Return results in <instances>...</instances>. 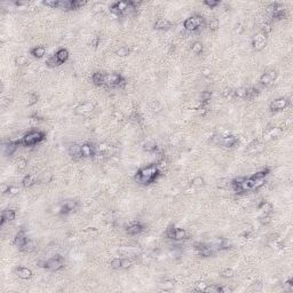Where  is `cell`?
Returning a JSON list of instances; mask_svg holds the SVG:
<instances>
[{
    "label": "cell",
    "instance_id": "obj_15",
    "mask_svg": "<svg viewBox=\"0 0 293 293\" xmlns=\"http://www.w3.org/2000/svg\"><path fill=\"white\" fill-rule=\"evenodd\" d=\"M15 273H16V275L21 279H29V278L32 277V271L29 268H24V267H18V268H16Z\"/></svg>",
    "mask_w": 293,
    "mask_h": 293
},
{
    "label": "cell",
    "instance_id": "obj_17",
    "mask_svg": "<svg viewBox=\"0 0 293 293\" xmlns=\"http://www.w3.org/2000/svg\"><path fill=\"white\" fill-rule=\"evenodd\" d=\"M81 155L85 158H89V157H93L95 155V149L94 147L88 143H85V144L81 145Z\"/></svg>",
    "mask_w": 293,
    "mask_h": 293
},
{
    "label": "cell",
    "instance_id": "obj_11",
    "mask_svg": "<svg viewBox=\"0 0 293 293\" xmlns=\"http://www.w3.org/2000/svg\"><path fill=\"white\" fill-rule=\"evenodd\" d=\"M21 144V140L18 141H9L8 143H4V153L6 156H12L13 153H15L18 148V145Z\"/></svg>",
    "mask_w": 293,
    "mask_h": 293
},
{
    "label": "cell",
    "instance_id": "obj_24",
    "mask_svg": "<svg viewBox=\"0 0 293 293\" xmlns=\"http://www.w3.org/2000/svg\"><path fill=\"white\" fill-rule=\"evenodd\" d=\"M35 183H36V177H33V175H31V174L25 175V177H23V180H22V185H23L24 188H29V187L33 185Z\"/></svg>",
    "mask_w": 293,
    "mask_h": 293
},
{
    "label": "cell",
    "instance_id": "obj_40",
    "mask_svg": "<svg viewBox=\"0 0 293 293\" xmlns=\"http://www.w3.org/2000/svg\"><path fill=\"white\" fill-rule=\"evenodd\" d=\"M203 4L206 5L210 8H214V7H217V6L220 5V1L219 0H205Z\"/></svg>",
    "mask_w": 293,
    "mask_h": 293
},
{
    "label": "cell",
    "instance_id": "obj_57",
    "mask_svg": "<svg viewBox=\"0 0 293 293\" xmlns=\"http://www.w3.org/2000/svg\"><path fill=\"white\" fill-rule=\"evenodd\" d=\"M231 292V289L229 286H220V293H229Z\"/></svg>",
    "mask_w": 293,
    "mask_h": 293
},
{
    "label": "cell",
    "instance_id": "obj_44",
    "mask_svg": "<svg viewBox=\"0 0 293 293\" xmlns=\"http://www.w3.org/2000/svg\"><path fill=\"white\" fill-rule=\"evenodd\" d=\"M191 183H193V185H195V187H201V185H204V179L201 177H196L193 179Z\"/></svg>",
    "mask_w": 293,
    "mask_h": 293
},
{
    "label": "cell",
    "instance_id": "obj_16",
    "mask_svg": "<svg viewBox=\"0 0 293 293\" xmlns=\"http://www.w3.org/2000/svg\"><path fill=\"white\" fill-rule=\"evenodd\" d=\"M197 250H198L199 255H201V257H204V258L212 257L213 254H214V252H215L210 245H201L199 247H197Z\"/></svg>",
    "mask_w": 293,
    "mask_h": 293
},
{
    "label": "cell",
    "instance_id": "obj_39",
    "mask_svg": "<svg viewBox=\"0 0 293 293\" xmlns=\"http://www.w3.org/2000/svg\"><path fill=\"white\" fill-rule=\"evenodd\" d=\"M204 292H214V293H220V286L217 285H207L205 287Z\"/></svg>",
    "mask_w": 293,
    "mask_h": 293
},
{
    "label": "cell",
    "instance_id": "obj_50",
    "mask_svg": "<svg viewBox=\"0 0 293 293\" xmlns=\"http://www.w3.org/2000/svg\"><path fill=\"white\" fill-rule=\"evenodd\" d=\"M7 193H8L9 196H15V195L18 193V188H17V187H14V185H10Z\"/></svg>",
    "mask_w": 293,
    "mask_h": 293
},
{
    "label": "cell",
    "instance_id": "obj_47",
    "mask_svg": "<svg viewBox=\"0 0 293 293\" xmlns=\"http://www.w3.org/2000/svg\"><path fill=\"white\" fill-rule=\"evenodd\" d=\"M149 107H150V109L153 110V111H159V110H161V104H159L157 101H151V102L149 103Z\"/></svg>",
    "mask_w": 293,
    "mask_h": 293
},
{
    "label": "cell",
    "instance_id": "obj_38",
    "mask_svg": "<svg viewBox=\"0 0 293 293\" xmlns=\"http://www.w3.org/2000/svg\"><path fill=\"white\" fill-rule=\"evenodd\" d=\"M161 290H164V291H169V290H172L173 287H174V282L172 281H165L163 284L161 285Z\"/></svg>",
    "mask_w": 293,
    "mask_h": 293
},
{
    "label": "cell",
    "instance_id": "obj_21",
    "mask_svg": "<svg viewBox=\"0 0 293 293\" xmlns=\"http://www.w3.org/2000/svg\"><path fill=\"white\" fill-rule=\"evenodd\" d=\"M282 134V129L279 128V127H275V128H271L269 129L268 132L265 134V140L266 141H270L273 140L274 137H277L279 136Z\"/></svg>",
    "mask_w": 293,
    "mask_h": 293
},
{
    "label": "cell",
    "instance_id": "obj_51",
    "mask_svg": "<svg viewBox=\"0 0 293 293\" xmlns=\"http://www.w3.org/2000/svg\"><path fill=\"white\" fill-rule=\"evenodd\" d=\"M284 290H286V291H292L293 290V282L292 279H289V281H286L284 283Z\"/></svg>",
    "mask_w": 293,
    "mask_h": 293
},
{
    "label": "cell",
    "instance_id": "obj_48",
    "mask_svg": "<svg viewBox=\"0 0 293 293\" xmlns=\"http://www.w3.org/2000/svg\"><path fill=\"white\" fill-rule=\"evenodd\" d=\"M206 286H207V284H206L205 282H197L196 284H195V289H196L197 291H203V292H204Z\"/></svg>",
    "mask_w": 293,
    "mask_h": 293
},
{
    "label": "cell",
    "instance_id": "obj_49",
    "mask_svg": "<svg viewBox=\"0 0 293 293\" xmlns=\"http://www.w3.org/2000/svg\"><path fill=\"white\" fill-rule=\"evenodd\" d=\"M37 102H38V96H37L36 94H30V99H29V102H28V105L29 107H31V105L36 104Z\"/></svg>",
    "mask_w": 293,
    "mask_h": 293
},
{
    "label": "cell",
    "instance_id": "obj_62",
    "mask_svg": "<svg viewBox=\"0 0 293 293\" xmlns=\"http://www.w3.org/2000/svg\"><path fill=\"white\" fill-rule=\"evenodd\" d=\"M115 116H117V117H119V119H121L123 118V115H121L120 112H118V111H115V113H113Z\"/></svg>",
    "mask_w": 293,
    "mask_h": 293
},
{
    "label": "cell",
    "instance_id": "obj_28",
    "mask_svg": "<svg viewBox=\"0 0 293 293\" xmlns=\"http://www.w3.org/2000/svg\"><path fill=\"white\" fill-rule=\"evenodd\" d=\"M258 207H259V210H260L261 212H263L265 214H268L270 211H273V206H271V204L268 203V201H261L260 205H259Z\"/></svg>",
    "mask_w": 293,
    "mask_h": 293
},
{
    "label": "cell",
    "instance_id": "obj_6",
    "mask_svg": "<svg viewBox=\"0 0 293 293\" xmlns=\"http://www.w3.org/2000/svg\"><path fill=\"white\" fill-rule=\"evenodd\" d=\"M266 43H267V36H266L263 32H261V31L259 33H257V35L254 36V38L252 39L253 48L255 49V51H258V52H260V51H262V49L265 48Z\"/></svg>",
    "mask_w": 293,
    "mask_h": 293
},
{
    "label": "cell",
    "instance_id": "obj_31",
    "mask_svg": "<svg viewBox=\"0 0 293 293\" xmlns=\"http://www.w3.org/2000/svg\"><path fill=\"white\" fill-rule=\"evenodd\" d=\"M46 64L48 65V67H51V68H55V67H59V65H61V63L57 61L56 56H55V54L53 55V56H51L48 59V60L46 61Z\"/></svg>",
    "mask_w": 293,
    "mask_h": 293
},
{
    "label": "cell",
    "instance_id": "obj_45",
    "mask_svg": "<svg viewBox=\"0 0 293 293\" xmlns=\"http://www.w3.org/2000/svg\"><path fill=\"white\" fill-rule=\"evenodd\" d=\"M212 97V93L211 92H203L201 93V102L203 103H207Z\"/></svg>",
    "mask_w": 293,
    "mask_h": 293
},
{
    "label": "cell",
    "instance_id": "obj_58",
    "mask_svg": "<svg viewBox=\"0 0 293 293\" xmlns=\"http://www.w3.org/2000/svg\"><path fill=\"white\" fill-rule=\"evenodd\" d=\"M9 187H10V185H1V193H7Z\"/></svg>",
    "mask_w": 293,
    "mask_h": 293
},
{
    "label": "cell",
    "instance_id": "obj_37",
    "mask_svg": "<svg viewBox=\"0 0 293 293\" xmlns=\"http://www.w3.org/2000/svg\"><path fill=\"white\" fill-rule=\"evenodd\" d=\"M221 276L223 278H231L234 276V270L231 268H226L221 271Z\"/></svg>",
    "mask_w": 293,
    "mask_h": 293
},
{
    "label": "cell",
    "instance_id": "obj_59",
    "mask_svg": "<svg viewBox=\"0 0 293 293\" xmlns=\"http://www.w3.org/2000/svg\"><path fill=\"white\" fill-rule=\"evenodd\" d=\"M157 165H158V169H163V167H165V166L167 165V161H165V159H163V161H161Z\"/></svg>",
    "mask_w": 293,
    "mask_h": 293
},
{
    "label": "cell",
    "instance_id": "obj_32",
    "mask_svg": "<svg viewBox=\"0 0 293 293\" xmlns=\"http://www.w3.org/2000/svg\"><path fill=\"white\" fill-rule=\"evenodd\" d=\"M219 25H220V21L218 20V18H215V17L211 18V21L209 22V28L210 30H212V31L218 30V29H219Z\"/></svg>",
    "mask_w": 293,
    "mask_h": 293
},
{
    "label": "cell",
    "instance_id": "obj_3",
    "mask_svg": "<svg viewBox=\"0 0 293 293\" xmlns=\"http://www.w3.org/2000/svg\"><path fill=\"white\" fill-rule=\"evenodd\" d=\"M45 139V133L41 131H31L26 133L24 136L21 139V144L24 147H31L39 143Z\"/></svg>",
    "mask_w": 293,
    "mask_h": 293
},
{
    "label": "cell",
    "instance_id": "obj_20",
    "mask_svg": "<svg viewBox=\"0 0 293 293\" xmlns=\"http://www.w3.org/2000/svg\"><path fill=\"white\" fill-rule=\"evenodd\" d=\"M55 56H56L57 61L60 62L61 64H63V63H64V62H67V61H68V59H69L68 49H65V48L59 49V51L55 53Z\"/></svg>",
    "mask_w": 293,
    "mask_h": 293
},
{
    "label": "cell",
    "instance_id": "obj_53",
    "mask_svg": "<svg viewBox=\"0 0 293 293\" xmlns=\"http://www.w3.org/2000/svg\"><path fill=\"white\" fill-rule=\"evenodd\" d=\"M260 222L262 223V225H268L269 222H270V217H269L268 214L262 215V217L260 218Z\"/></svg>",
    "mask_w": 293,
    "mask_h": 293
},
{
    "label": "cell",
    "instance_id": "obj_43",
    "mask_svg": "<svg viewBox=\"0 0 293 293\" xmlns=\"http://www.w3.org/2000/svg\"><path fill=\"white\" fill-rule=\"evenodd\" d=\"M26 62H28V59H26L24 55H18V56L15 59V63H16L17 65H24L26 64Z\"/></svg>",
    "mask_w": 293,
    "mask_h": 293
},
{
    "label": "cell",
    "instance_id": "obj_9",
    "mask_svg": "<svg viewBox=\"0 0 293 293\" xmlns=\"http://www.w3.org/2000/svg\"><path fill=\"white\" fill-rule=\"evenodd\" d=\"M290 104V101L285 97H281V99H277V100L273 101L270 103V110L271 111H279V110H283L285 109L287 105Z\"/></svg>",
    "mask_w": 293,
    "mask_h": 293
},
{
    "label": "cell",
    "instance_id": "obj_14",
    "mask_svg": "<svg viewBox=\"0 0 293 293\" xmlns=\"http://www.w3.org/2000/svg\"><path fill=\"white\" fill-rule=\"evenodd\" d=\"M15 217H16V213H15L14 210H5V211H2L0 226H4L5 222H9V221L15 220Z\"/></svg>",
    "mask_w": 293,
    "mask_h": 293
},
{
    "label": "cell",
    "instance_id": "obj_1",
    "mask_svg": "<svg viewBox=\"0 0 293 293\" xmlns=\"http://www.w3.org/2000/svg\"><path fill=\"white\" fill-rule=\"evenodd\" d=\"M159 169L158 165L150 164L149 166H145L143 169H141L135 175V181L141 185H148L153 183L159 175Z\"/></svg>",
    "mask_w": 293,
    "mask_h": 293
},
{
    "label": "cell",
    "instance_id": "obj_26",
    "mask_svg": "<svg viewBox=\"0 0 293 293\" xmlns=\"http://www.w3.org/2000/svg\"><path fill=\"white\" fill-rule=\"evenodd\" d=\"M31 55L37 59H41L45 55V47L43 46H37L35 48L31 49Z\"/></svg>",
    "mask_w": 293,
    "mask_h": 293
},
{
    "label": "cell",
    "instance_id": "obj_52",
    "mask_svg": "<svg viewBox=\"0 0 293 293\" xmlns=\"http://www.w3.org/2000/svg\"><path fill=\"white\" fill-rule=\"evenodd\" d=\"M109 149H110V147H109L107 143H101V144L97 147V150L101 151V153H105V151H108Z\"/></svg>",
    "mask_w": 293,
    "mask_h": 293
},
{
    "label": "cell",
    "instance_id": "obj_30",
    "mask_svg": "<svg viewBox=\"0 0 293 293\" xmlns=\"http://www.w3.org/2000/svg\"><path fill=\"white\" fill-rule=\"evenodd\" d=\"M191 51H193V53H195L196 55H199V54L203 52V44H201V41H195L193 44V46H191Z\"/></svg>",
    "mask_w": 293,
    "mask_h": 293
},
{
    "label": "cell",
    "instance_id": "obj_60",
    "mask_svg": "<svg viewBox=\"0 0 293 293\" xmlns=\"http://www.w3.org/2000/svg\"><path fill=\"white\" fill-rule=\"evenodd\" d=\"M261 287H262V284H261V283H255V284L252 286V289L253 290H257V291H260Z\"/></svg>",
    "mask_w": 293,
    "mask_h": 293
},
{
    "label": "cell",
    "instance_id": "obj_61",
    "mask_svg": "<svg viewBox=\"0 0 293 293\" xmlns=\"http://www.w3.org/2000/svg\"><path fill=\"white\" fill-rule=\"evenodd\" d=\"M236 31H237V32H242V31H243V29H242V25H241V24H238V25L236 26Z\"/></svg>",
    "mask_w": 293,
    "mask_h": 293
},
{
    "label": "cell",
    "instance_id": "obj_22",
    "mask_svg": "<svg viewBox=\"0 0 293 293\" xmlns=\"http://www.w3.org/2000/svg\"><path fill=\"white\" fill-rule=\"evenodd\" d=\"M104 72H95L92 77V80L94 85L96 86H103L104 85Z\"/></svg>",
    "mask_w": 293,
    "mask_h": 293
},
{
    "label": "cell",
    "instance_id": "obj_8",
    "mask_svg": "<svg viewBox=\"0 0 293 293\" xmlns=\"http://www.w3.org/2000/svg\"><path fill=\"white\" fill-rule=\"evenodd\" d=\"M77 206H78V203H77L76 201H73V199H68V201H65L63 204L61 205L60 207V214H69L70 212H72V211H75V210L77 209Z\"/></svg>",
    "mask_w": 293,
    "mask_h": 293
},
{
    "label": "cell",
    "instance_id": "obj_56",
    "mask_svg": "<svg viewBox=\"0 0 293 293\" xmlns=\"http://www.w3.org/2000/svg\"><path fill=\"white\" fill-rule=\"evenodd\" d=\"M132 265V261L128 259H123V268H128Z\"/></svg>",
    "mask_w": 293,
    "mask_h": 293
},
{
    "label": "cell",
    "instance_id": "obj_19",
    "mask_svg": "<svg viewBox=\"0 0 293 293\" xmlns=\"http://www.w3.org/2000/svg\"><path fill=\"white\" fill-rule=\"evenodd\" d=\"M69 155L73 158H81L83 155H81V145L79 144H72L69 147Z\"/></svg>",
    "mask_w": 293,
    "mask_h": 293
},
{
    "label": "cell",
    "instance_id": "obj_27",
    "mask_svg": "<svg viewBox=\"0 0 293 293\" xmlns=\"http://www.w3.org/2000/svg\"><path fill=\"white\" fill-rule=\"evenodd\" d=\"M269 172H270V169L267 167V169H262L261 171H258L257 173H254L253 174L252 179H254V180H259V179H266V177L269 174Z\"/></svg>",
    "mask_w": 293,
    "mask_h": 293
},
{
    "label": "cell",
    "instance_id": "obj_2",
    "mask_svg": "<svg viewBox=\"0 0 293 293\" xmlns=\"http://www.w3.org/2000/svg\"><path fill=\"white\" fill-rule=\"evenodd\" d=\"M38 266L40 268H45L51 271H57L64 267V260L61 255H56L54 258H51L48 260H40L38 261Z\"/></svg>",
    "mask_w": 293,
    "mask_h": 293
},
{
    "label": "cell",
    "instance_id": "obj_33",
    "mask_svg": "<svg viewBox=\"0 0 293 293\" xmlns=\"http://www.w3.org/2000/svg\"><path fill=\"white\" fill-rule=\"evenodd\" d=\"M143 150L147 151V153H153V151H156L157 150V145L156 143L153 142H147L143 144Z\"/></svg>",
    "mask_w": 293,
    "mask_h": 293
},
{
    "label": "cell",
    "instance_id": "obj_55",
    "mask_svg": "<svg viewBox=\"0 0 293 293\" xmlns=\"http://www.w3.org/2000/svg\"><path fill=\"white\" fill-rule=\"evenodd\" d=\"M206 112H207V110H206L205 107H203V104H201L199 108H197V113H198L199 116H204V115H206Z\"/></svg>",
    "mask_w": 293,
    "mask_h": 293
},
{
    "label": "cell",
    "instance_id": "obj_4",
    "mask_svg": "<svg viewBox=\"0 0 293 293\" xmlns=\"http://www.w3.org/2000/svg\"><path fill=\"white\" fill-rule=\"evenodd\" d=\"M126 80L119 73H105L104 86L107 87H124Z\"/></svg>",
    "mask_w": 293,
    "mask_h": 293
},
{
    "label": "cell",
    "instance_id": "obj_10",
    "mask_svg": "<svg viewBox=\"0 0 293 293\" xmlns=\"http://www.w3.org/2000/svg\"><path fill=\"white\" fill-rule=\"evenodd\" d=\"M28 242H29V238L26 237L24 231H20V233L15 236V238H14V245H15L16 247H18L21 251L24 249L25 245L28 244Z\"/></svg>",
    "mask_w": 293,
    "mask_h": 293
},
{
    "label": "cell",
    "instance_id": "obj_18",
    "mask_svg": "<svg viewBox=\"0 0 293 293\" xmlns=\"http://www.w3.org/2000/svg\"><path fill=\"white\" fill-rule=\"evenodd\" d=\"M171 22L166 18H158V20L155 22L153 24V28L157 29V30H167V29L171 28Z\"/></svg>",
    "mask_w": 293,
    "mask_h": 293
},
{
    "label": "cell",
    "instance_id": "obj_36",
    "mask_svg": "<svg viewBox=\"0 0 293 293\" xmlns=\"http://www.w3.org/2000/svg\"><path fill=\"white\" fill-rule=\"evenodd\" d=\"M235 95H236V96H238V97H241V99H246V95H247V88H245V87H241V88L236 89Z\"/></svg>",
    "mask_w": 293,
    "mask_h": 293
},
{
    "label": "cell",
    "instance_id": "obj_42",
    "mask_svg": "<svg viewBox=\"0 0 293 293\" xmlns=\"http://www.w3.org/2000/svg\"><path fill=\"white\" fill-rule=\"evenodd\" d=\"M89 46L91 47H94V48H96L97 46H99V44H100V38L97 36H93L92 38H91V40H89Z\"/></svg>",
    "mask_w": 293,
    "mask_h": 293
},
{
    "label": "cell",
    "instance_id": "obj_46",
    "mask_svg": "<svg viewBox=\"0 0 293 293\" xmlns=\"http://www.w3.org/2000/svg\"><path fill=\"white\" fill-rule=\"evenodd\" d=\"M258 93H259V89L258 88H247V95H246V97H247V99H253L255 95H258Z\"/></svg>",
    "mask_w": 293,
    "mask_h": 293
},
{
    "label": "cell",
    "instance_id": "obj_41",
    "mask_svg": "<svg viewBox=\"0 0 293 293\" xmlns=\"http://www.w3.org/2000/svg\"><path fill=\"white\" fill-rule=\"evenodd\" d=\"M17 169L18 171H23V169L26 167V165H28V161H25L24 158H20L18 161H17Z\"/></svg>",
    "mask_w": 293,
    "mask_h": 293
},
{
    "label": "cell",
    "instance_id": "obj_34",
    "mask_svg": "<svg viewBox=\"0 0 293 293\" xmlns=\"http://www.w3.org/2000/svg\"><path fill=\"white\" fill-rule=\"evenodd\" d=\"M43 4L47 7H51V8H59V4L60 1L59 0H45Z\"/></svg>",
    "mask_w": 293,
    "mask_h": 293
},
{
    "label": "cell",
    "instance_id": "obj_12",
    "mask_svg": "<svg viewBox=\"0 0 293 293\" xmlns=\"http://www.w3.org/2000/svg\"><path fill=\"white\" fill-rule=\"evenodd\" d=\"M143 225L141 223V222H133V223H131V225H128L127 227H126V233L128 234V235H132V236H134V235H139V234H141L142 231H143Z\"/></svg>",
    "mask_w": 293,
    "mask_h": 293
},
{
    "label": "cell",
    "instance_id": "obj_7",
    "mask_svg": "<svg viewBox=\"0 0 293 293\" xmlns=\"http://www.w3.org/2000/svg\"><path fill=\"white\" fill-rule=\"evenodd\" d=\"M238 142V137L234 136V135H227V136H220L218 139V144L226 147V148H231Z\"/></svg>",
    "mask_w": 293,
    "mask_h": 293
},
{
    "label": "cell",
    "instance_id": "obj_29",
    "mask_svg": "<svg viewBox=\"0 0 293 293\" xmlns=\"http://www.w3.org/2000/svg\"><path fill=\"white\" fill-rule=\"evenodd\" d=\"M110 267L112 269H120L123 268V259L120 258H115L110 262Z\"/></svg>",
    "mask_w": 293,
    "mask_h": 293
},
{
    "label": "cell",
    "instance_id": "obj_54",
    "mask_svg": "<svg viewBox=\"0 0 293 293\" xmlns=\"http://www.w3.org/2000/svg\"><path fill=\"white\" fill-rule=\"evenodd\" d=\"M261 32H263L266 35V36H268V33L271 32V26L269 24H265L263 26H262V31Z\"/></svg>",
    "mask_w": 293,
    "mask_h": 293
},
{
    "label": "cell",
    "instance_id": "obj_35",
    "mask_svg": "<svg viewBox=\"0 0 293 293\" xmlns=\"http://www.w3.org/2000/svg\"><path fill=\"white\" fill-rule=\"evenodd\" d=\"M116 54L118 55V56H120V57L127 56V55L129 54V48L127 47V46H123V47H120V48L117 51Z\"/></svg>",
    "mask_w": 293,
    "mask_h": 293
},
{
    "label": "cell",
    "instance_id": "obj_23",
    "mask_svg": "<svg viewBox=\"0 0 293 293\" xmlns=\"http://www.w3.org/2000/svg\"><path fill=\"white\" fill-rule=\"evenodd\" d=\"M94 108H95V104H94V103H92V102H86V103L79 105V107L77 108V112H79V113L89 112V111H92Z\"/></svg>",
    "mask_w": 293,
    "mask_h": 293
},
{
    "label": "cell",
    "instance_id": "obj_5",
    "mask_svg": "<svg viewBox=\"0 0 293 293\" xmlns=\"http://www.w3.org/2000/svg\"><path fill=\"white\" fill-rule=\"evenodd\" d=\"M205 20L204 17L201 15H193V16L189 17L185 21L183 26L187 31H196L198 29H201V26H204Z\"/></svg>",
    "mask_w": 293,
    "mask_h": 293
},
{
    "label": "cell",
    "instance_id": "obj_13",
    "mask_svg": "<svg viewBox=\"0 0 293 293\" xmlns=\"http://www.w3.org/2000/svg\"><path fill=\"white\" fill-rule=\"evenodd\" d=\"M276 77H277V72L276 71H274V70L273 71H268V72L263 73L260 78L261 85L268 86V85H270L274 80H275V79H276Z\"/></svg>",
    "mask_w": 293,
    "mask_h": 293
},
{
    "label": "cell",
    "instance_id": "obj_25",
    "mask_svg": "<svg viewBox=\"0 0 293 293\" xmlns=\"http://www.w3.org/2000/svg\"><path fill=\"white\" fill-rule=\"evenodd\" d=\"M185 236H187V233H185V229H182V228H174V236H173V239H177V241H181V239H185Z\"/></svg>",
    "mask_w": 293,
    "mask_h": 293
}]
</instances>
